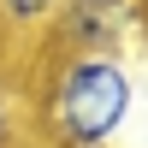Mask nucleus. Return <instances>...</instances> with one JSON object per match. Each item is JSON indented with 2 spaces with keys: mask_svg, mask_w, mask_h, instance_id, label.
I'll use <instances>...</instances> for the list:
<instances>
[{
  "mask_svg": "<svg viewBox=\"0 0 148 148\" xmlns=\"http://www.w3.org/2000/svg\"><path fill=\"white\" fill-rule=\"evenodd\" d=\"M142 36H148V18H142Z\"/></svg>",
  "mask_w": 148,
  "mask_h": 148,
  "instance_id": "6",
  "label": "nucleus"
},
{
  "mask_svg": "<svg viewBox=\"0 0 148 148\" xmlns=\"http://www.w3.org/2000/svg\"><path fill=\"white\" fill-rule=\"evenodd\" d=\"M59 0H0V36H42L47 24H53Z\"/></svg>",
  "mask_w": 148,
  "mask_h": 148,
  "instance_id": "3",
  "label": "nucleus"
},
{
  "mask_svg": "<svg viewBox=\"0 0 148 148\" xmlns=\"http://www.w3.org/2000/svg\"><path fill=\"white\" fill-rule=\"evenodd\" d=\"M18 142V95L0 83V148H12Z\"/></svg>",
  "mask_w": 148,
  "mask_h": 148,
  "instance_id": "4",
  "label": "nucleus"
},
{
  "mask_svg": "<svg viewBox=\"0 0 148 148\" xmlns=\"http://www.w3.org/2000/svg\"><path fill=\"white\" fill-rule=\"evenodd\" d=\"M136 12H142V18H148V0H136Z\"/></svg>",
  "mask_w": 148,
  "mask_h": 148,
  "instance_id": "5",
  "label": "nucleus"
},
{
  "mask_svg": "<svg viewBox=\"0 0 148 148\" xmlns=\"http://www.w3.org/2000/svg\"><path fill=\"white\" fill-rule=\"evenodd\" d=\"M142 30L136 0H59L53 24L42 30L47 53H125V42Z\"/></svg>",
  "mask_w": 148,
  "mask_h": 148,
  "instance_id": "2",
  "label": "nucleus"
},
{
  "mask_svg": "<svg viewBox=\"0 0 148 148\" xmlns=\"http://www.w3.org/2000/svg\"><path fill=\"white\" fill-rule=\"evenodd\" d=\"M136 113L125 53H53L30 89V125L47 148H107Z\"/></svg>",
  "mask_w": 148,
  "mask_h": 148,
  "instance_id": "1",
  "label": "nucleus"
}]
</instances>
